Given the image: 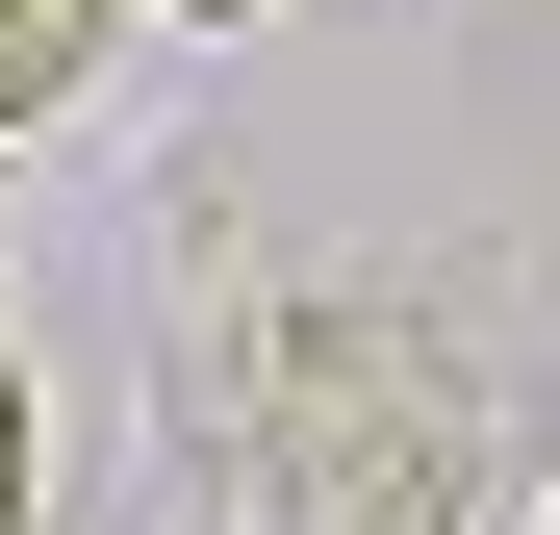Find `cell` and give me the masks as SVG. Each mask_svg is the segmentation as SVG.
Segmentation results:
<instances>
[{"label":"cell","instance_id":"cell-2","mask_svg":"<svg viewBox=\"0 0 560 535\" xmlns=\"http://www.w3.org/2000/svg\"><path fill=\"white\" fill-rule=\"evenodd\" d=\"M103 26H128V0H0V128H51L77 77H103Z\"/></svg>","mask_w":560,"mask_h":535},{"label":"cell","instance_id":"cell-4","mask_svg":"<svg viewBox=\"0 0 560 535\" xmlns=\"http://www.w3.org/2000/svg\"><path fill=\"white\" fill-rule=\"evenodd\" d=\"M178 26H255V0H178Z\"/></svg>","mask_w":560,"mask_h":535},{"label":"cell","instance_id":"cell-1","mask_svg":"<svg viewBox=\"0 0 560 535\" xmlns=\"http://www.w3.org/2000/svg\"><path fill=\"white\" fill-rule=\"evenodd\" d=\"M255 510L280 535H485V383L408 306H280L255 332Z\"/></svg>","mask_w":560,"mask_h":535},{"label":"cell","instance_id":"cell-3","mask_svg":"<svg viewBox=\"0 0 560 535\" xmlns=\"http://www.w3.org/2000/svg\"><path fill=\"white\" fill-rule=\"evenodd\" d=\"M51 510V408H26V357H0V535Z\"/></svg>","mask_w":560,"mask_h":535}]
</instances>
